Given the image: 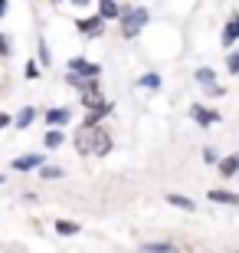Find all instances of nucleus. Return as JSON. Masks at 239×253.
Masks as SVG:
<instances>
[{"instance_id":"nucleus-1","label":"nucleus","mask_w":239,"mask_h":253,"mask_svg":"<svg viewBox=\"0 0 239 253\" xmlns=\"http://www.w3.org/2000/svg\"><path fill=\"white\" fill-rule=\"evenodd\" d=\"M75 148L82 155H108L111 151V138L108 131L99 128V125H82L75 131Z\"/></svg>"},{"instance_id":"nucleus-2","label":"nucleus","mask_w":239,"mask_h":253,"mask_svg":"<svg viewBox=\"0 0 239 253\" xmlns=\"http://www.w3.org/2000/svg\"><path fill=\"white\" fill-rule=\"evenodd\" d=\"M79 92H82V105L85 109H105V95L99 92V85H95V79H85L82 85H79Z\"/></svg>"},{"instance_id":"nucleus-3","label":"nucleus","mask_w":239,"mask_h":253,"mask_svg":"<svg viewBox=\"0 0 239 253\" xmlns=\"http://www.w3.org/2000/svg\"><path fill=\"white\" fill-rule=\"evenodd\" d=\"M147 23V10L138 7V10H128L125 13V37H135V33H141V27Z\"/></svg>"},{"instance_id":"nucleus-4","label":"nucleus","mask_w":239,"mask_h":253,"mask_svg":"<svg viewBox=\"0 0 239 253\" xmlns=\"http://www.w3.org/2000/svg\"><path fill=\"white\" fill-rule=\"evenodd\" d=\"M69 73H79V76H85V79H95L102 69L95 63H89V59H82V56H72L69 59Z\"/></svg>"},{"instance_id":"nucleus-5","label":"nucleus","mask_w":239,"mask_h":253,"mask_svg":"<svg viewBox=\"0 0 239 253\" xmlns=\"http://www.w3.org/2000/svg\"><path fill=\"white\" fill-rule=\"evenodd\" d=\"M190 119L197 125H203V128H206V125H213V122H220V115L210 112V109H203V105H193V109H190Z\"/></svg>"},{"instance_id":"nucleus-6","label":"nucleus","mask_w":239,"mask_h":253,"mask_svg":"<svg viewBox=\"0 0 239 253\" xmlns=\"http://www.w3.org/2000/svg\"><path fill=\"white\" fill-rule=\"evenodd\" d=\"M102 23H105V17H85V20H79L75 27H79V33H89V37H99L102 33Z\"/></svg>"},{"instance_id":"nucleus-7","label":"nucleus","mask_w":239,"mask_h":253,"mask_svg":"<svg viewBox=\"0 0 239 253\" xmlns=\"http://www.w3.org/2000/svg\"><path fill=\"white\" fill-rule=\"evenodd\" d=\"M239 40V13H233L230 23H226V30H223V46H233Z\"/></svg>"},{"instance_id":"nucleus-8","label":"nucleus","mask_w":239,"mask_h":253,"mask_svg":"<svg viewBox=\"0 0 239 253\" xmlns=\"http://www.w3.org/2000/svg\"><path fill=\"white\" fill-rule=\"evenodd\" d=\"M43 161H46V158H43V155H23V158H17V161H13V168H17V171L43 168Z\"/></svg>"},{"instance_id":"nucleus-9","label":"nucleus","mask_w":239,"mask_h":253,"mask_svg":"<svg viewBox=\"0 0 239 253\" xmlns=\"http://www.w3.org/2000/svg\"><path fill=\"white\" fill-rule=\"evenodd\" d=\"M69 119H72V112H69V109H49V112H46V122L49 125H66Z\"/></svg>"},{"instance_id":"nucleus-10","label":"nucleus","mask_w":239,"mask_h":253,"mask_svg":"<svg viewBox=\"0 0 239 253\" xmlns=\"http://www.w3.org/2000/svg\"><path fill=\"white\" fill-rule=\"evenodd\" d=\"M33 119H36V109H33V105H27V109H20V115L13 119V125H17V128H30V122H33Z\"/></svg>"},{"instance_id":"nucleus-11","label":"nucleus","mask_w":239,"mask_h":253,"mask_svg":"<svg viewBox=\"0 0 239 253\" xmlns=\"http://www.w3.org/2000/svg\"><path fill=\"white\" fill-rule=\"evenodd\" d=\"M210 201H216V204H239V194H230V191H210Z\"/></svg>"},{"instance_id":"nucleus-12","label":"nucleus","mask_w":239,"mask_h":253,"mask_svg":"<svg viewBox=\"0 0 239 253\" xmlns=\"http://www.w3.org/2000/svg\"><path fill=\"white\" fill-rule=\"evenodd\" d=\"M220 171L226 174V178H230V174H236V171H239V155H230V158H223V161H220Z\"/></svg>"},{"instance_id":"nucleus-13","label":"nucleus","mask_w":239,"mask_h":253,"mask_svg":"<svg viewBox=\"0 0 239 253\" xmlns=\"http://www.w3.org/2000/svg\"><path fill=\"white\" fill-rule=\"evenodd\" d=\"M167 201H171L174 207H180V211H193V207H197L190 197H184V194H167Z\"/></svg>"},{"instance_id":"nucleus-14","label":"nucleus","mask_w":239,"mask_h":253,"mask_svg":"<svg viewBox=\"0 0 239 253\" xmlns=\"http://www.w3.org/2000/svg\"><path fill=\"white\" fill-rule=\"evenodd\" d=\"M99 13H102L105 20L118 17V3H115V0H102V3H99Z\"/></svg>"},{"instance_id":"nucleus-15","label":"nucleus","mask_w":239,"mask_h":253,"mask_svg":"<svg viewBox=\"0 0 239 253\" xmlns=\"http://www.w3.org/2000/svg\"><path fill=\"white\" fill-rule=\"evenodd\" d=\"M56 234L72 237V234H79V224H72V220H56Z\"/></svg>"},{"instance_id":"nucleus-16","label":"nucleus","mask_w":239,"mask_h":253,"mask_svg":"<svg viewBox=\"0 0 239 253\" xmlns=\"http://www.w3.org/2000/svg\"><path fill=\"white\" fill-rule=\"evenodd\" d=\"M63 138H66V135L53 125V131H46V138H43V141H46V148H59V145H63Z\"/></svg>"},{"instance_id":"nucleus-17","label":"nucleus","mask_w":239,"mask_h":253,"mask_svg":"<svg viewBox=\"0 0 239 253\" xmlns=\"http://www.w3.org/2000/svg\"><path fill=\"white\" fill-rule=\"evenodd\" d=\"M138 85H141V89H161V76L147 73V76H141V79H138Z\"/></svg>"},{"instance_id":"nucleus-18","label":"nucleus","mask_w":239,"mask_h":253,"mask_svg":"<svg viewBox=\"0 0 239 253\" xmlns=\"http://www.w3.org/2000/svg\"><path fill=\"white\" fill-rule=\"evenodd\" d=\"M213 76H216V73H213L210 66H203V69H197V83H200V85H213Z\"/></svg>"},{"instance_id":"nucleus-19","label":"nucleus","mask_w":239,"mask_h":253,"mask_svg":"<svg viewBox=\"0 0 239 253\" xmlns=\"http://www.w3.org/2000/svg\"><path fill=\"white\" fill-rule=\"evenodd\" d=\"M144 250H151V253H171V250H174V244H167V240H161V244H144Z\"/></svg>"},{"instance_id":"nucleus-20","label":"nucleus","mask_w":239,"mask_h":253,"mask_svg":"<svg viewBox=\"0 0 239 253\" xmlns=\"http://www.w3.org/2000/svg\"><path fill=\"white\" fill-rule=\"evenodd\" d=\"M66 171L63 168H53V165H43V178L46 181H56V178H63Z\"/></svg>"},{"instance_id":"nucleus-21","label":"nucleus","mask_w":239,"mask_h":253,"mask_svg":"<svg viewBox=\"0 0 239 253\" xmlns=\"http://www.w3.org/2000/svg\"><path fill=\"white\" fill-rule=\"evenodd\" d=\"M226 69H230L233 76H239V53H230V59H226Z\"/></svg>"},{"instance_id":"nucleus-22","label":"nucleus","mask_w":239,"mask_h":253,"mask_svg":"<svg viewBox=\"0 0 239 253\" xmlns=\"http://www.w3.org/2000/svg\"><path fill=\"white\" fill-rule=\"evenodd\" d=\"M23 73H27V79H39V66L33 63V59H27V69H23Z\"/></svg>"},{"instance_id":"nucleus-23","label":"nucleus","mask_w":239,"mask_h":253,"mask_svg":"<svg viewBox=\"0 0 239 253\" xmlns=\"http://www.w3.org/2000/svg\"><path fill=\"white\" fill-rule=\"evenodd\" d=\"M203 161H206V165H216V161H220V155H216L213 148H203Z\"/></svg>"},{"instance_id":"nucleus-24","label":"nucleus","mask_w":239,"mask_h":253,"mask_svg":"<svg viewBox=\"0 0 239 253\" xmlns=\"http://www.w3.org/2000/svg\"><path fill=\"white\" fill-rule=\"evenodd\" d=\"M0 53H3V56H10V53H13V49H10V40L3 37V33H0Z\"/></svg>"},{"instance_id":"nucleus-25","label":"nucleus","mask_w":239,"mask_h":253,"mask_svg":"<svg viewBox=\"0 0 239 253\" xmlns=\"http://www.w3.org/2000/svg\"><path fill=\"white\" fill-rule=\"evenodd\" d=\"M39 63H49V49H46L43 40H39Z\"/></svg>"},{"instance_id":"nucleus-26","label":"nucleus","mask_w":239,"mask_h":253,"mask_svg":"<svg viewBox=\"0 0 239 253\" xmlns=\"http://www.w3.org/2000/svg\"><path fill=\"white\" fill-rule=\"evenodd\" d=\"M10 122H13V119H10V115H7V112H0V128H7V125H10Z\"/></svg>"},{"instance_id":"nucleus-27","label":"nucleus","mask_w":239,"mask_h":253,"mask_svg":"<svg viewBox=\"0 0 239 253\" xmlns=\"http://www.w3.org/2000/svg\"><path fill=\"white\" fill-rule=\"evenodd\" d=\"M7 7H10V0H0V17L7 13Z\"/></svg>"},{"instance_id":"nucleus-28","label":"nucleus","mask_w":239,"mask_h":253,"mask_svg":"<svg viewBox=\"0 0 239 253\" xmlns=\"http://www.w3.org/2000/svg\"><path fill=\"white\" fill-rule=\"evenodd\" d=\"M56 3H63V0H56ZM72 3H85V0H72Z\"/></svg>"},{"instance_id":"nucleus-29","label":"nucleus","mask_w":239,"mask_h":253,"mask_svg":"<svg viewBox=\"0 0 239 253\" xmlns=\"http://www.w3.org/2000/svg\"><path fill=\"white\" fill-rule=\"evenodd\" d=\"M0 184H3V174H0Z\"/></svg>"}]
</instances>
